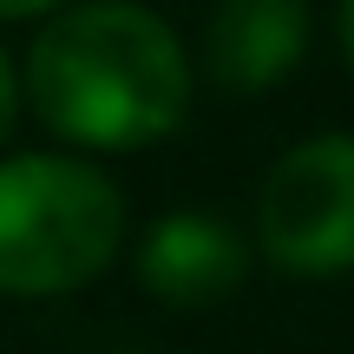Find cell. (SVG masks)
Returning a JSON list of instances; mask_svg holds the SVG:
<instances>
[{
	"label": "cell",
	"mask_w": 354,
	"mask_h": 354,
	"mask_svg": "<svg viewBox=\"0 0 354 354\" xmlns=\"http://www.w3.org/2000/svg\"><path fill=\"white\" fill-rule=\"evenodd\" d=\"M26 105L86 151H145L190 112V53L165 13L138 0H86L26 46Z\"/></svg>",
	"instance_id": "cell-1"
},
{
	"label": "cell",
	"mask_w": 354,
	"mask_h": 354,
	"mask_svg": "<svg viewBox=\"0 0 354 354\" xmlns=\"http://www.w3.org/2000/svg\"><path fill=\"white\" fill-rule=\"evenodd\" d=\"M118 250L125 197L99 165L66 151L0 158V295H73L105 276Z\"/></svg>",
	"instance_id": "cell-2"
},
{
	"label": "cell",
	"mask_w": 354,
	"mask_h": 354,
	"mask_svg": "<svg viewBox=\"0 0 354 354\" xmlns=\"http://www.w3.org/2000/svg\"><path fill=\"white\" fill-rule=\"evenodd\" d=\"M256 250L282 276L354 269V131H322L282 151L256 197Z\"/></svg>",
	"instance_id": "cell-3"
},
{
	"label": "cell",
	"mask_w": 354,
	"mask_h": 354,
	"mask_svg": "<svg viewBox=\"0 0 354 354\" xmlns=\"http://www.w3.org/2000/svg\"><path fill=\"white\" fill-rule=\"evenodd\" d=\"M250 276V243L203 210H171L138 243V282L165 308H216Z\"/></svg>",
	"instance_id": "cell-4"
},
{
	"label": "cell",
	"mask_w": 354,
	"mask_h": 354,
	"mask_svg": "<svg viewBox=\"0 0 354 354\" xmlns=\"http://www.w3.org/2000/svg\"><path fill=\"white\" fill-rule=\"evenodd\" d=\"M308 53V0H216L210 33H203V66L223 92L256 99L282 86Z\"/></svg>",
	"instance_id": "cell-5"
},
{
	"label": "cell",
	"mask_w": 354,
	"mask_h": 354,
	"mask_svg": "<svg viewBox=\"0 0 354 354\" xmlns=\"http://www.w3.org/2000/svg\"><path fill=\"white\" fill-rule=\"evenodd\" d=\"M13 118H20V73H13V59L0 53V145L13 138Z\"/></svg>",
	"instance_id": "cell-6"
},
{
	"label": "cell",
	"mask_w": 354,
	"mask_h": 354,
	"mask_svg": "<svg viewBox=\"0 0 354 354\" xmlns=\"http://www.w3.org/2000/svg\"><path fill=\"white\" fill-rule=\"evenodd\" d=\"M53 7H66V0H0V20H39Z\"/></svg>",
	"instance_id": "cell-7"
},
{
	"label": "cell",
	"mask_w": 354,
	"mask_h": 354,
	"mask_svg": "<svg viewBox=\"0 0 354 354\" xmlns=\"http://www.w3.org/2000/svg\"><path fill=\"white\" fill-rule=\"evenodd\" d=\"M335 33H342V53H348V66H354V0L335 7Z\"/></svg>",
	"instance_id": "cell-8"
}]
</instances>
